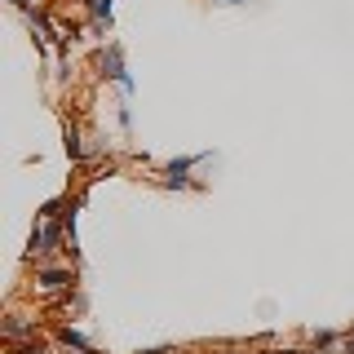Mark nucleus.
I'll return each mask as SVG.
<instances>
[{
	"mask_svg": "<svg viewBox=\"0 0 354 354\" xmlns=\"http://www.w3.org/2000/svg\"><path fill=\"white\" fill-rule=\"evenodd\" d=\"M191 164L195 160H173L169 169H164V173H169L164 182H169V186H191V177H186V173H191Z\"/></svg>",
	"mask_w": 354,
	"mask_h": 354,
	"instance_id": "nucleus-2",
	"label": "nucleus"
},
{
	"mask_svg": "<svg viewBox=\"0 0 354 354\" xmlns=\"http://www.w3.org/2000/svg\"><path fill=\"white\" fill-rule=\"evenodd\" d=\"M14 5H18V9H27V5H31V0H14Z\"/></svg>",
	"mask_w": 354,
	"mask_h": 354,
	"instance_id": "nucleus-7",
	"label": "nucleus"
},
{
	"mask_svg": "<svg viewBox=\"0 0 354 354\" xmlns=\"http://www.w3.org/2000/svg\"><path fill=\"white\" fill-rule=\"evenodd\" d=\"M93 18L97 22H111V0H93Z\"/></svg>",
	"mask_w": 354,
	"mask_h": 354,
	"instance_id": "nucleus-6",
	"label": "nucleus"
},
{
	"mask_svg": "<svg viewBox=\"0 0 354 354\" xmlns=\"http://www.w3.org/2000/svg\"><path fill=\"white\" fill-rule=\"evenodd\" d=\"M66 283H71V270H62V266L40 274V288H44V292H58V288H66Z\"/></svg>",
	"mask_w": 354,
	"mask_h": 354,
	"instance_id": "nucleus-3",
	"label": "nucleus"
},
{
	"mask_svg": "<svg viewBox=\"0 0 354 354\" xmlns=\"http://www.w3.org/2000/svg\"><path fill=\"white\" fill-rule=\"evenodd\" d=\"M106 75H111L120 88H133L129 71H124V58H120V44H111V49H106Z\"/></svg>",
	"mask_w": 354,
	"mask_h": 354,
	"instance_id": "nucleus-1",
	"label": "nucleus"
},
{
	"mask_svg": "<svg viewBox=\"0 0 354 354\" xmlns=\"http://www.w3.org/2000/svg\"><path fill=\"white\" fill-rule=\"evenodd\" d=\"M66 155H71V160H80V133H66Z\"/></svg>",
	"mask_w": 354,
	"mask_h": 354,
	"instance_id": "nucleus-5",
	"label": "nucleus"
},
{
	"mask_svg": "<svg viewBox=\"0 0 354 354\" xmlns=\"http://www.w3.org/2000/svg\"><path fill=\"white\" fill-rule=\"evenodd\" d=\"M350 354H354V337H350Z\"/></svg>",
	"mask_w": 354,
	"mask_h": 354,
	"instance_id": "nucleus-8",
	"label": "nucleus"
},
{
	"mask_svg": "<svg viewBox=\"0 0 354 354\" xmlns=\"http://www.w3.org/2000/svg\"><path fill=\"white\" fill-rule=\"evenodd\" d=\"M230 5H243V0H230Z\"/></svg>",
	"mask_w": 354,
	"mask_h": 354,
	"instance_id": "nucleus-9",
	"label": "nucleus"
},
{
	"mask_svg": "<svg viewBox=\"0 0 354 354\" xmlns=\"http://www.w3.org/2000/svg\"><path fill=\"white\" fill-rule=\"evenodd\" d=\"M58 341H62L66 350H80V354H93V350H88V341H84V337H80V332H75V328H62V332H58Z\"/></svg>",
	"mask_w": 354,
	"mask_h": 354,
	"instance_id": "nucleus-4",
	"label": "nucleus"
}]
</instances>
